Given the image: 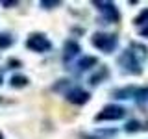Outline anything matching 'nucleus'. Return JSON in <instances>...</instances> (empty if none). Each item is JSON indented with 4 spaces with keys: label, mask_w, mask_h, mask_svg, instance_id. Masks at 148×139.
<instances>
[{
    "label": "nucleus",
    "mask_w": 148,
    "mask_h": 139,
    "mask_svg": "<svg viewBox=\"0 0 148 139\" xmlns=\"http://www.w3.org/2000/svg\"><path fill=\"white\" fill-rule=\"evenodd\" d=\"M9 85L15 87V89L26 87V85H28V78L22 76V74H15V76H11V80H9Z\"/></svg>",
    "instance_id": "obj_12"
},
{
    "label": "nucleus",
    "mask_w": 148,
    "mask_h": 139,
    "mask_svg": "<svg viewBox=\"0 0 148 139\" xmlns=\"http://www.w3.org/2000/svg\"><path fill=\"white\" fill-rule=\"evenodd\" d=\"M59 0H41L39 2V6L41 8H45V9H52V8H56V6H59Z\"/></svg>",
    "instance_id": "obj_17"
},
{
    "label": "nucleus",
    "mask_w": 148,
    "mask_h": 139,
    "mask_svg": "<svg viewBox=\"0 0 148 139\" xmlns=\"http://www.w3.org/2000/svg\"><path fill=\"white\" fill-rule=\"evenodd\" d=\"M126 117V109L122 106H117V104H108L104 106V109L100 113L95 115V120H119V119H124Z\"/></svg>",
    "instance_id": "obj_3"
},
{
    "label": "nucleus",
    "mask_w": 148,
    "mask_h": 139,
    "mask_svg": "<svg viewBox=\"0 0 148 139\" xmlns=\"http://www.w3.org/2000/svg\"><path fill=\"white\" fill-rule=\"evenodd\" d=\"M0 83H4V80H2V76H0Z\"/></svg>",
    "instance_id": "obj_22"
},
{
    "label": "nucleus",
    "mask_w": 148,
    "mask_h": 139,
    "mask_svg": "<svg viewBox=\"0 0 148 139\" xmlns=\"http://www.w3.org/2000/svg\"><path fill=\"white\" fill-rule=\"evenodd\" d=\"M133 24L135 26H145V24H148V8L146 9H143L139 15L133 19Z\"/></svg>",
    "instance_id": "obj_15"
},
{
    "label": "nucleus",
    "mask_w": 148,
    "mask_h": 139,
    "mask_svg": "<svg viewBox=\"0 0 148 139\" xmlns=\"http://www.w3.org/2000/svg\"><path fill=\"white\" fill-rule=\"evenodd\" d=\"M78 54H80V45H78L74 39L65 41V45H63V61H65V63H69L71 59L76 58Z\"/></svg>",
    "instance_id": "obj_7"
},
{
    "label": "nucleus",
    "mask_w": 148,
    "mask_h": 139,
    "mask_svg": "<svg viewBox=\"0 0 148 139\" xmlns=\"http://www.w3.org/2000/svg\"><path fill=\"white\" fill-rule=\"evenodd\" d=\"M124 130H126L128 133H135V132H141V130H143V124L139 122V120H128L126 126H124Z\"/></svg>",
    "instance_id": "obj_14"
},
{
    "label": "nucleus",
    "mask_w": 148,
    "mask_h": 139,
    "mask_svg": "<svg viewBox=\"0 0 148 139\" xmlns=\"http://www.w3.org/2000/svg\"><path fill=\"white\" fill-rule=\"evenodd\" d=\"M17 0H9V2H4V6H6V8H9V6H17Z\"/></svg>",
    "instance_id": "obj_21"
},
{
    "label": "nucleus",
    "mask_w": 148,
    "mask_h": 139,
    "mask_svg": "<svg viewBox=\"0 0 148 139\" xmlns=\"http://www.w3.org/2000/svg\"><path fill=\"white\" fill-rule=\"evenodd\" d=\"M135 93H137V87L128 85V87H122V89H115L113 96H115V98H120V100H126V98H133Z\"/></svg>",
    "instance_id": "obj_9"
},
{
    "label": "nucleus",
    "mask_w": 148,
    "mask_h": 139,
    "mask_svg": "<svg viewBox=\"0 0 148 139\" xmlns=\"http://www.w3.org/2000/svg\"><path fill=\"white\" fill-rule=\"evenodd\" d=\"M67 100L71 104H76V106H83L85 102H89V93L82 87H74V89L67 91Z\"/></svg>",
    "instance_id": "obj_6"
},
{
    "label": "nucleus",
    "mask_w": 148,
    "mask_h": 139,
    "mask_svg": "<svg viewBox=\"0 0 148 139\" xmlns=\"http://www.w3.org/2000/svg\"><path fill=\"white\" fill-rule=\"evenodd\" d=\"M117 136V130L109 128V130H95L91 133H80L82 139H111Z\"/></svg>",
    "instance_id": "obj_8"
},
{
    "label": "nucleus",
    "mask_w": 148,
    "mask_h": 139,
    "mask_svg": "<svg viewBox=\"0 0 148 139\" xmlns=\"http://www.w3.org/2000/svg\"><path fill=\"white\" fill-rule=\"evenodd\" d=\"M26 46L34 52H48L52 48V43L43 35V34H32L26 41Z\"/></svg>",
    "instance_id": "obj_5"
},
{
    "label": "nucleus",
    "mask_w": 148,
    "mask_h": 139,
    "mask_svg": "<svg viewBox=\"0 0 148 139\" xmlns=\"http://www.w3.org/2000/svg\"><path fill=\"white\" fill-rule=\"evenodd\" d=\"M96 65H98V59L95 56H83L78 61V71H89L91 67H96Z\"/></svg>",
    "instance_id": "obj_10"
},
{
    "label": "nucleus",
    "mask_w": 148,
    "mask_h": 139,
    "mask_svg": "<svg viewBox=\"0 0 148 139\" xmlns=\"http://www.w3.org/2000/svg\"><path fill=\"white\" fill-rule=\"evenodd\" d=\"M119 67L122 69V72H128V74H143V67H141V61L135 56L133 50H124L122 54L119 56Z\"/></svg>",
    "instance_id": "obj_1"
},
{
    "label": "nucleus",
    "mask_w": 148,
    "mask_h": 139,
    "mask_svg": "<svg viewBox=\"0 0 148 139\" xmlns=\"http://www.w3.org/2000/svg\"><path fill=\"white\" fill-rule=\"evenodd\" d=\"M13 45V37L9 34H0V48H8Z\"/></svg>",
    "instance_id": "obj_16"
},
{
    "label": "nucleus",
    "mask_w": 148,
    "mask_h": 139,
    "mask_svg": "<svg viewBox=\"0 0 148 139\" xmlns=\"http://www.w3.org/2000/svg\"><path fill=\"white\" fill-rule=\"evenodd\" d=\"M141 35H143V37H148V24H145V26H143V30H141Z\"/></svg>",
    "instance_id": "obj_20"
},
{
    "label": "nucleus",
    "mask_w": 148,
    "mask_h": 139,
    "mask_svg": "<svg viewBox=\"0 0 148 139\" xmlns=\"http://www.w3.org/2000/svg\"><path fill=\"white\" fill-rule=\"evenodd\" d=\"M8 67L9 69H18V67H21V61H18V59H9V61H8Z\"/></svg>",
    "instance_id": "obj_19"
},
{
    "label": "nucleus",
    "mask_w": 148,
    "mask_h": 139,
    "mask_svg": "<svg viewBox=\"0 0 148 139\" xmlns=\"http://www.w3.org/2000/svg\"><path fill=\"white\" fill-rule=\"evenodd\" d=\"M96 8L100 9V13L104 15V19L108 22H119L120 21V13L117 6H115L113 2H104V0H96V2H92Z\"/></svg>",
    "instance_id": "obj_4"
},
{
    "label": "nucleus",
    "mask_w": 148,
    "mask_h": 139,
    "mask_svg": "<svg viewBox=\"0 0 148 139\" xmlns=\"http://www.w3.org/2000/svg\"><path fill=\"white\" fill-rule=\"evenodd\" d=\"M71 85V80H67V78H63V80H59L58 83L54 85V91H63L65 87H69Z\"/></svg>",
    "instance_id": "obj_18"
},
{
    "label": "nucleus",
    "mask_w": 148,
    "mask_h": 139,
    "mask_svg": "<svg viewBox=\"0 0 148 139\" xmlns=\"http://www.w3.org/2000/svg\"><path fill=\"white\" fill-rule=\"evenodd\" d=\"M0 139H4V136H2V133H0Z\"/></svg>",
    "instance_id": "obj_23"
},
{
    "label": "nucleus",
    "mask_w": 148,
    "mask_h": 139,
    "mask_svg": "<svg viewBox=\"0 0 148 139\" xmlns=\"http://www.w3.org/2000/svg\"><path fill=\"white\" fill-rule=\"evenodd\" d=\"M135 100H137L139 106H143V104L148 100V85L141 87V89H137V93H135Z\"/></svg>",
    "instance_id": "obj_13"
},
{
    "label": "nucleus",
    "mask_w": 148,
    "mask_h": 139,
    "mask_svg": "<svg viewBox=\"0 0 148 139\" xmlns=\"http://www.w3.org/2000/svg\"><path fill=\"white\" fill-rule=\"evenodd\" d=\"M91 43H92V46H96L98 50H102V52L111 54L115 48H117L119 39H117V35H113V34H102V32H96V34L91 37Z\"/></svg>",
    "instance_id": "obj_2"
},
{
    "label": "nucleus",
    "mask_w": 148,
    "mask_h": 139,
    "mask_svg": "<svg viewBox=\"0 0 148 139\" xmlns=\"http://www.w3.org/2000/svg\"><path fill=\"white\" fill-rule=\"evenodd\" d=\"M108 74H109L108 67H104V65H102V67H98V72H95L89 78V83H91V85H98V83H102L106 78H108Z\"/></svg>",
    "instance_id": "obj_11"
}]
</instances>
